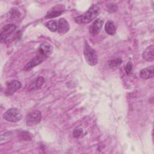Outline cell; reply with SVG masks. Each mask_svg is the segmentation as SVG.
I'll return each mask as SVG.
<instances>
[{"label": "cell", "mask_w": 154, "mask_h": 154, "mask_svg": "<svg viewBox=\"0 0 154 154\" xmlns=\"http://www.w3.org/2000/svg\"><path fill=\"white\" fill-rule=\"evenodd\" d=\"M84 55L85 61L88 65L93 66L97 63L98 58L96 51L92 48L87 42H85L84 45Z\"/></svg>", "instance_id": "obj_3"}, {"label": "cell", "mask_w": 154, "mask_h": 154, "mask_svg": "<svg viewBox=\"0 0 154 154\" xmlns=\"http://www.w3.org/2000/svg\"><path fill=\"white\" fill-rule=\"evenodd\" d=\"M139 75H140V77L144 79H148L152 78L154 75L153 66H152L142 69L140 72Z\"/></svg>", "instance_id": "obj_12"}, {"label": "cell", "mask_w": 154, "mask_h": 154, "mask_svg": "<svg viewBox=\"0 0 154 154\" xmlns=\"http://www.w3.org/2000/svg\"><path fill=\"white\" fill-rule=\"evenodd\" d=\"M100 12L99 7L96 5H91L88 10L83 14L77 16L75 18V20L79 24L88 23L94 20L99 15Z\"/></svg>", "instance_id": "obj_2"}, {"label": "cell", "mask_w": 154, "mask_h": 154, "mask_svg": "<svg viewBox=\"0 0 154 154\" xmlns=\"http://www.w3.org/2000/svg\"><path fill=\"white\" fill-rule=\"evenodd\" d=\"M106 8H107V11L109 13H114V12L116 11L118 9V7H117L116 4H113V3H111V4H109L106 5Z\"/></svg>", "instance_id": "obj_19"}, {"label": "cell", "mask_w": 154, "mask_h": 154, "mask_svg": "<svg viewBox=\"0 0 154 154\" xmlns=\"http://www.w3.org/2000/svg\"><path fill=\"white\" fill-rule=\"evenodd\" d=\"M105 32L108 35H114L116 32V29L113 22L111 20H108L105 25Z\"/></svg>", "instance_id": "obj_14"}, {"label": "cell", "mask_w": 154, "mask_h": 154, "mask_svg": "<svg viewBox=\"0 0 154 154\" xmlns=\"http://www.w3.org/2000/svg\"><path fill=\"white\" fill-rule=\"evenodd\" d=\"M19 136L20 137V138L23 140H25V141H29L31 140V135L26 132V131H22L20 134H19Z\"/></svg>", "instance_id": "obj_20"}, {"label": "cell", "mask_w": 154, "mask_h": 154, "mask_svg": "<svg viewBox=\"0 0 154 154\" xmlns=\"http://www.w3.org/2000/svg\"><path fill=\"white\" fill-rule=\"evenodd\" d=\"M13 137V134L11 132H5L1 135L0 137V144H5L9 141L11 140V139Z\"/></svg>", "instance_id": "obj_15"}, {"label": "cell", "mask_w": 154, "mask_h": 154, "mask_svg": "<svg viewBox=\"0 0 154 154\" xmlns=\"http://www.w3.org/2000/svg\"><path fill=\"white\" fill-rule=\"evenodd\" d=\"M46 26L48 29L52 32L57 31L58 22L54 20H51L46 23Z\"/></svg>", "instance_id": "obj_16"}, {"label": "cell", "mask_w": 154, "mask_h": 154, "mask_svg": "<svg viewBox=\"0 0 154 154\" xmlns=\"http://www.w3.org/2000/svg\"><path fill=\"white\" fill-rule=\"evenodd\" d=\"M53 47L49 43H42L38 50V52L35 57H34L24 67L25 71H29L32 69L35 66L41 64L52 54Z\"/></svg>", "instance_id": "obj_1"}, {"label": "cell", "mask_w": 154, "mask_h": 154, "mask_svg": "<svg viewBox=\"0 0 154 154\" xmlns=\"http://www.w3.org/2000/svg\"><path fill=\"white\" fill-rule=\"evenodd\" d=\"M22 118V112L17 108H11L7 109L3 114V119L7 122L15 123Z\"/></svg>", "instance_id": "obj_4"}, {"label": "cell", "mask_w": 154, "mask_h": 154, "mask_svg": "<svg viewBox=\"0 0 154 154\" xmlns=\"http://www.w3.org/2000/svg\"><path fill=\"white\" fill-rule=\"evenodd\" d=\"M125 72H126V73L127 75H129L131 72H132V66L131 64V63H128L126 65V67H125Z\"/></svg>", "instance_id": "obj_21"}, {"label": "cell", "mask_w": 154, "mask_h": 154, "mask_svg": "<svg viewBox=\"0 0 154 154\" xmlns=\"http://www.w3.org/2000/svg\"><path fill=\"white\" fill-rule=\"evenodd\" d=\"M45 82V79L42 76H39L38 77L37 79H35V81H34L29 86V90L31 91L33 90H35L37 89L40 87H41L42 86V85L44 84Z\"/></svg>", "instance_id": "obj_13"}, {"label": "cell", "mask_w": 154, "mask_h": 154, "mask_svg": "<svg viewBox=\"0 0 154 154\" xmlns=\"http://www.w3.org/2000/svg\"><path fill=\"white\" fill-rule=\"evenodd\" d=\"M70 26L68 22L64 18H61L58 22L57 32L61 34H64L69 30Z\"/></svg>", "instance_id": "obj_10"}, {"label": "cell", "mask_w": 154, "mask_h": 154, "mask_svg": "<svg viewBox=\"0 0 154 154\" xmlns=\"http://www.w3.org/2000/svg\"><path fill=\"white\" fill-rule=\"evenodd\" d=\"M21 86L22 84L20 81L17 80H13L8 82L4 93L6 96L12 95L17 90H18L21 87Z\"/></svg>", "instance_id": "obj_7"}, {"label": "cell", "mask_w": 154, "mask_h": 154, "mask_svg": "<svg viewBox=\"0 0 154 154\" xmlns=\"http://www.w3.org/2000/svg\"><path fill=\"white\" fill-rule=\"evenodd\" d=\"M82 134V129H79V128L75 129L73 132V136L75 137H78L80 136Z\"/></svg>", "instance_id": "obj_22"}, {"label": "cell", "mask_w": 154, "mask_h": 154, "mask_svg": "<svg viewBox=\"0 0 154 154\" xmlns=\"http://www.w3.org/2000/svg\"><path fill=\"white\" fill-rule=\"evenodd\" d=\"M103 24V21L102 19H96L89 28L90 33L93 35H97L101 30Z\"/></svg>", "instance_id": "obj_9"}, {"label": "cell", "mask_w": 154, "mask_h": 154, "mask_svg": "<svg viewBox=\"0 0 154 154\" xmlns=\"http://www.w3.org/2000/svg\"><path fill=\"white\" fill-rule=\"evenodd\" d=\"M142 57L147 61H153L154 60V46L153 45L148 46L143 51Z\"/></svg>", "instance_id": "obj_11"}, {"label": "cell", "mask_w": 154, "mask_h": 154, "mask_svg": "<svg viewBox=\"0 0 154 154\" xmlns=\"http://www.w3.org/2000/svg\"><path fill=\"white\" fill-rule=\"evenodd\" d=\"M122 63V60L120 58H117L116 59H112V60H109L108 61V64L109 67L113 68L117 67L120 64H121Z\"/></svg>", "instance_id": "obj_17"}, {"label": "cell", "mask_w": 154, "mask_h": 154, "mask_svg": "<svg viewBox=\"0 0 154 154\" xmlns=\"http://www.w3.org/2000/svg\"><path fill=\"white\" fill-rule=\"evenodd\" d=\"M10 16L12 19H18L20 16V13L16 8H13L10 11Z\"/></svg>", "instance_id": "obj_18"}, {"label": "cell", "mask_w": 154, "mask_h": 154, "mask_svg": "<svg viewBox=\"0 0 154 154\" xmlns=\"http://www.w3.org/2000/svg\"><path fill=\"white\" fill-rule=\"evenodd\" d=\"M64 10H65V7L63 5H61V4L57 5L49 10V11L48 12L47 14L46 15L45 18L51 19V18L58 17L64 12Z\"/></svg>", "instance_id": "obj_8"}, {"label": "cell", "mask_w": 154, "mask_h": 154, "mask_svg": "<svg viewBox=\"0 0 154 154\" xmlns=\"http://www.w3.org/2000/svg\"><path fill=\"white\" fill-rule=\"evenodd\" d=\"M16 29V26L14 23H8L3 26L0 32L1 42L5 41L10 35L13 33Z\"/></svg>", "instance_id": "obj_6"}, {"label": "cell", "mask_w": 154, "mask_h": 154, "mask_svg": "<svg viewBox=\"0 0 154 154\" xmlns=\"http://www.w3.org/2000/svg\"><path fill=\"white\" fill-rule=\"evenodd\" d=\"M42 119V113L38 110L31 112L26 118V124L28 126H33L40 123Z\"/></svg>", "instance_id": "obj_5"}]
</instances>
